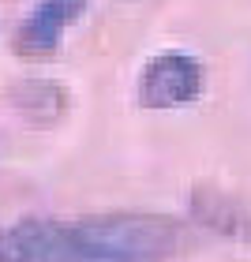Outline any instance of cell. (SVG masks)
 <instances>
[{"mask_svg":"<svg viewBox=\"0 0 251 262\" xmlns=\"http://www.w3.org/2000/svg\"><path fill=\"white\" fill-rule=\"evenodd\" d=\"M184 229L161 213H98L75 225L23 217L0 232V262H169Z\"/></svg>","mask_w":251,"mask_h":262,"instance_id":"6da1fadb","label":"cell"},{"mask_svg":"<svg viewBox=\"0 0 251 262\" xmlns=\"http://www.w3.org/2000/svg\"><path fill=\"white\" fill-rule=\"evenodd\" d=\"M202 82H206V75H202V64L195 56L180 49H165L142 64L135 98L142 109L169 113V109H184V105L195 101L202 94Z\"/></svg>","mask_w":251,"mask_h":262,"instance_id":"7a4b0ae2","label":"cell"},{"mask_svg":"<svg viewBox=\"0 0 251 262\" xmlns=\"http://www.w3.org/2000/svg\"><path fill=\"white\" fill-rule=\"evenodd\" d=\"M87 11V0H38L15 30V53L27 60H45L60 49L68 27H75Z\"/></svg>","mask_w":251,"mask_h":262,"instance_id":"3957f363","label":"cell"},{"mask_svg":"<svg viewBox=\"0 0 251 262\" xmlns=\"http://www.w3.org/2000/svg\"><path fill=\"white\" fill-rule=\"evenodd\" d=\"M191 217L202 229L225 236V240L251 244V202H240L218 187H195L191 191Z\"/></svg>","mask_w":251,"mask_h":262,"instance_id":"277c9868","label":"cell"}]
</instances>
